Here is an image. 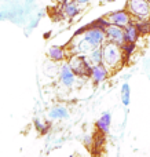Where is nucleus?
I'll use <instances>...</instances> for the list:
<instances>
[{
  "instance_id": "3",
  "label": "nucleus",
  "mask_w": 150,
  "mask_h": 157,
  "mask_svg": "<svg viewBox=\"0 0 150 157\" xmlns=\"http://www.w3.org/2000/svg\"><path fill=\"white\" fill-rule=\"evenodd\" d=\"M127 11L137 21H145L150 18V2L149 0H127Z\"/></svg>"
},
{
  "instance_id": "21",
  "label": "nucleus",
  "mask_w": 150,
  "mask_h": 157,
  "mask_svg": "<svg viewBox=\"0 0 150 157\" xmlns=\"http://www.w3.org/2000/svg\"><path fill=\"white\" fill-rule=\"evenodd\" d=\"M74 2H76L80 7H84V6L88 4V3H91V0H74Z\"/></svg>"
},
{
  "instance_id": "1",
  "label": "nucleus",
  "mask_w": 150,
  "mask_h": 157,
  "mask_svg": "<svg viewBox=\"0 0 150 157\" xmlns=\"http://www.w3.org/2000/svg\"><path fill=\"white\" fill-rule=\"evenodd\" d=\"M103 48V63L106 65V68L109 69L110 72L118 69L123 63V50H121L120 46L114 43H110V41H106V43L102 46Z\"/></svg>"
},
{
  "instance_id": "13",
  "label": "nucleus",
  "mask_w": 150,
  "mask_h": 157,
  "mask_svg": "<svg viewBox=\"0 0 150 157\" xmlns=\"http://www.w3.org/2000/svg\"><path fill=\"white\" fill-rule=\"evenodd\" d=\"M48 117L51 120H65L69 117V110L65 106L57 105L48 110Z\"/></svg>"
},
{
  "instance_id": "23",
  "label": "nucleus",
  "mask_w": 150,
  "mask_h": 157,
  "mask_svg": "<svg viewBox=\"0 0 150 157\" xmlns=\"http://www.w3.org/2000/svg\"><path fill=\"white\" fill-rule=\"evenodd\" d=\"M149 2H150V0H149Z\"/></svg>"
},
{
  "instance_id": "16",
  "label": "nucleus",
  "mask_w": 150,
  "mask_h": 157,
  "mask_svg": "<svg viewBox=\"0 0 150 157\" xmlns=\"http://www.w3.org/2000/svg\"><path fill=\"white\" fill-rule=\"evenodd\" d=\"M120 97H121V102H123V105L128 106L129 102H131V87H129L128 83H124L123 86H121Z\"/></svg>"
},
{
  "instance_id": "6",
  "label": "nucleus",
  "mask_w": 150,
  "mask_h": 157,
  "mask_svg": "<svg viewBox=\"0 0 150 157\" xmlns=\"http://www.w3.org/2000/svg\"><path fill=\"white\" fill-rule=\"evenodd\" d=\"M105 33H106V40L110 41V43H114L117 46H123L126 43V37H124V28L117 26V25H107L106 29H105Z\"/></svg>"
},
{
  "instance_id": "9",
  "label": "nucleus",
  "mask_w": 150,
  "mask_h": 157,
  "mask_svg": "<svg viewBox=\"0 0 150 157\" xmlns=\"http://www.w3.org/2000/svg\"><path fill=\"white\" fill-rule=\"evenodd\" d=\"M124 37L126 43H137L141 37V30L137 25V21L131 22L128 26L124 28Z\"/></svg>"
},
{
  "instance_id": "11",
  "label": "nucleus",
  "mask_w": 150,
  "mask_h": 157,
  "mask_svg": "<svg viewBox=\"0 0 150 157\" xmlns=\"http://www.w3.org/2000/svg\"><path fill=\"white\" fill-rule=\"evenodd\" d=\"M110 125H112V114L109 112L103 113L96 121V130H98L99 134H103V135H107L110 131Z\"/></svg>"
},
{
  "instance_id": "18",
  "label": "nucleus",
  "mask_w": 150,
  "mask_h": 157,
  "mask_svg": "<svg viewBox=\"0 0 150 157\" xmlns=\"http://www.w3.org/2000/svg\"><path fill=\"white\" fill-rule=\"evenodd\" d=\"M35 127H36V130H37L39 134L44 135V134H47L48 132V130H50V123H43V121H40L39 119H36L35 120Z\"/></svg>"
},
{
  "instance_id": "22",
  "label": "nucleus",
  "mask_w": 150,
  "mask_h": 157,
  "mask_svg": "<svg viewBox=\"0 0 150 157\" xmlns=\"http://www.w3.org/2000/svg\"><path fill=\"white\" fill-rule=\"evenodd\" d=\"M113 2H116V0H103V3H113Z\"/></svg>"
},
{
  "instance_id": "12",
  "label": "nucleus",
  "mask_w": 150,
  "mask_h": 157,
  "mask_svg": "<svg viewBox=\"0 0 150 157\" xmlns=\"http://www.w3.org/2000/svg\"><path fill=\"white\" fill-rule=\"evenodd\" d=\"M80 6L74 0H65L62 4V13L66 18H74L80 14Z\"/></svg>"
},
{
  "instance_id": "10",
  "label": "nucleus",
  "mask_w": 150,
  "mask_h": 157,
  "mask_svg": "<svg viewBox=\"0 0 150 157\" xmlns=\"http://www.w3.org/2000/svg\"><path fill=\"white\" fill-rule=\"evenodd\" d=\"M47 55L52 62H62V61L66 59V47L51 46L47 51Z\"/></svg>"
},
{
  "instance_id": "8",
  "label": "nucleus",
  "mask_w": 150,
  "mask_h": 157,
  "mask_svg": "<svg viewBox=\"0 0 150 157\" xmlns=\"http://www.w3.org/2000/svg\"><path fill=\"white\" fill-rule=\"evenodd\" d=\"M109 75H110V71L106 68L105 63H102V65H95V66H92L91 80H92V83L95 84V86H98V84L103 83V81L109 77Z\"/></svg>"
},
{
  "instance_id": "14",
  "label": "nucleus",
  "mask_w": 150,
  "mask_h": 157,
  "mask_svg": "<svg viewBox=\"0 0 150 157\" xmlns=\"http://www.w3.org/2000/svg\"><path fill=\"white\" fill-rule=\"evenodd\" d=\"M87 57H88V61H90V63L92 66L102 65V63H103V48H102V47H98V48L92 50Z\"/></svg>"
},
{
  "instance_id": "20",
  "label": "nucleus",
  "mask_w": 150,
  "mask_h": 157,
  "mask_svg": "<svg viewBox=\"0 0 150 157\" xmlns=\"http://www.w3.org/2000/svg\"><path fill=\"white\" fill-rule=\"evenodd\" d=\"M83 142H84V145L87 147H90V146H92V145H94V138L87 134V135H84V139H83Z\"/></svg>"
},
{
  "instance_id": "15",
  "label": "nucleus",
  "mask_w": 150,
  "mask_h": 157,
  "mask_svg": "<svg viewBox=\"0 0 150 157\" xmlns=\"http://www.w3.org/2000/svg\"><path fill=\"white\" fill-rule=\"evenodd\" d=\"M121 50H123V63H127L137 50V43H124L121 46Z\"/></svg>"
},
{
  "instance_id": "17",
  "label": "nucleus",
  "mask_w": 150,
  "mask_h": 157,
  "mask_svg": "<svg viewBox=\"0 0 150 157\" xmlns=\"http://www.w3.org/2000/svg\"><path fill=\"white\" fill-rule=\"evenodd\" d=\"M107 25H110V22L107 21L106 17H101V18L95 19V21H92V22H90V26L91 28H98V29H103V30L106 29Z\"/></svg>"
},
{
  "instance_id": "7",
  "label": "nucleus",
  "mask_w": 150,
  "mask_h": 157,
  "mask_svg": "<svg viewBox=\"0 0 150 157\" xmlns=\"http://www.w3.org/2000/svg\"><path fill=\"white\" fill-rule=\"evenodd\" d=\"M77 76L74 75V72L72 71V68L69 66V63H63L59 68V84L65 88H72L76 84Z\"/></svg>"
},
{
  "instance_id": "2",
  "label": "nucleus",
  "mask_w": 150,
  "mask_h": 157,
  "mask_svg": "<svg viewBox=\"0 0 150 157\" xmlns=\"http://www.w3.org/2000/svg\"><path fill=\"white\" fill-rule=\"evenodd\" d=\"M69 66L72 68V71L74 72L77 77L87 80L91 78V73H92V65L88 61V57L84 54H77V55H69L68 61Z\"/></svg>"
},
{
  "instance_id": "5",
  "label": "nucleus",
  "mask_w": 150,
  "mask_h": 157,
  "mask_svg": "<svg viewBox=\"0 0 150 157\" xmlns=\"http://www.w3.org/2000/svg\"><path fill=\"white\" fill-rule=\"evenodd\" d=\"M85 37V40L90 41L95 48L98 47H102L105 43H106V33H105L103 29H98V28H91L87 30V32L83 35Z\"/></svg>"
},
{
  "instance_id": "19",
  "label": "nucleus",
  "mask_w": 150,
  "mask_h": 157,
  "mask_svg": "<svg viewBox=\"0 0 150 157\" xmlns=\"http://www.w3.org/2000/svg\"><path fill=\"white\" fill-rule=\"evenodd\" d=\"M137 25L141 30V35H150V18L145 21H137Z\"/></svg>"
},
{
  "instance_id": "4",
  "label": "nucleus",
  "mask_w": 150,
  "mask_h": 157,
  "mask_svg": "<svg viewBox=\"0 0 150 157\" xmlns=\"http://www.w3.org/2000/svg\"><path fill=\"white\" fill-rule=\"evenodd\" d=\"M106 18H107V21H109L112 25H117V26H121V28L128 26L131 22L135 21V19L132 18L131 14L127 11V8H124V10L113 11V13L107 14Z\"/></svg>"
}]
</instances>
